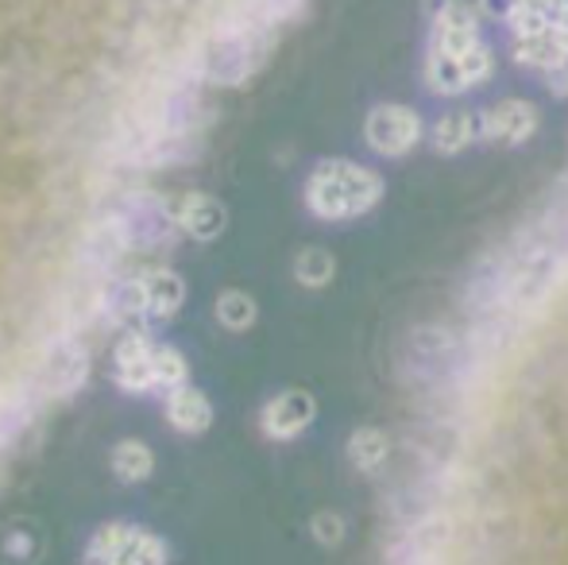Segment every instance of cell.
Instances as JSON below:
<instances>
[{
	"instance_id": "18",
	"label": "cell",
	"mask_w": 568,
	"mask_h": 565,
	"mask_svg": "<svg viewBox=\"0 0 568 565\" xmlns=\"http://www.w3.org/2000/svg\"><path fill=\"white\" fill-rule=\"evenodd\" d=\"M314 535H317V543H322V546H337L344 538V519H341V515H333V512H322L314 519Z\"/></svg>"
},
{
	"instance_id": "11",
	"label": "cell",
	"mask_w": 568,
	"mask_h": 565,
	"mask_svg": "<svg viewBox=\"0 0 568 565\" xmlns=\"http://www.w3.org/2000/svg\"><path fill=\"white\" fill-rule=\"evenodd\" d=\"M538 129V113L526 101H503L499 109L487 113V137L503 143H523L530 132Z\"/></svg>"
},
{
	"instance_id": "2",
	"label": "cell",
	"mask_w": 568,
	"mask_h": 565,
	"mask_svg": "<svg viewBox=\"0 0 568 565\" xmlns=\"http://www.w3.org/2000/svg\"><path fill=\"white\" fill-rule=\"evenodd\" d=\"M90 376V349L82 345V337L70 330H62L51 345L43 349L36 372H31V395L39 400H62V395H74L78 387Z\"/></svg>"
},
{
	"instance_id": "16",
	"label": "cell",
	"mask_w": 568,
	"mask_h": 565,
	"mask_svg": "<svg viewBox=\"0 0 568 565\" xmlns=\"http://www.w3.org/2000/svg\"><path fill=\"white\" fill-rule=\"evenodd\" d=\"M471 137H476V124H471V117H445L442 129H437V148H442V151H460V148H468Z\"/></svg>"
},
{
	"instance_id": "1",
	"label": "cell",
	"mask_w": 568,
	"mask_h": 565,
	"mask_svg": "<svg viewBox=\"0 0 568 565\" xmlns=\"http://www.w3.org/2000/svg\"><path fill=\"white\" fill-rule=\"evenodd\" d=\"M383 198V182L375 171L356 167L348 159H329L310 174L306 205L322 221H348L367 213Z\"/></svg>"
},
{
	"instance_id": "8",
	"label": "cell",
	"mask_w": 568,
	"mask_h": 565,
	"mask_svg": "<svg viewBox=\"0 0 568 565\" xmlns=\"http://www.w3.org/2000/svg\"><path fill=\"white\" fill-rule=\"evenodd\" d=\"M174 221H179V229H186L194 241H213V236L225 229L229 213H225V205H221L217 198L186 194L179 202V210H174Z\"/></svg>"
},
{
	"instance_id": "5",
	"label": "cell",
	"mask_w": 568,
	"mask_h": 565,
	"mask_svg": "<svg viewBox=\"0 0 568 565\" xmlns=\"http://www.w3.org/2000/svg\"><path fill=\"white\" fill-rule=\"evenodd\" d=\"M364 137L375 151H379V155H406V151L422 140V121H418L414 109L379 105L372 117H367Z\"/></svg>"
},
{
	"instance_id": "9",
	"label": "cell",
	"mask_w": 568,
	"mask_h": 565,
	"mask_svg": "<svg viewBox=\"0 0 568 565\" xmlns=\"http://www.w3.org/2000/svg\"><path fill=\"white\" fill-rule=\"evenodd\" d=\"M166 423L174 430H182V434H202V430H210L213 423V403L205 400V392H197V387H171V395H166Z\"/></svg>"
},
{
	"instance_id": "6",
	"label": "cell",
	"mask_w": 568,
	"mask_h": 565,
	"mask_svg": "<svg viewBox=\"0 0 568 565\" xmlns=\"http://www.w3.org/2000/svg\"><path fill=\"white\" fill-rule=\"evenodd\" d=\"M159 341H151L148 333L132 330L116 345V384L124 392H148L159 387Z\"/></svg>"
},
{
	"instance_id": "7",
	"label": "cell",
	"mask_w": 568,
	"mask_h": 565,
	"mask_svg": "<svg viewBox=\"0 0 568 565\" xmlns=\"http://www.w3.org/2000/svg\"><path fill=\"white\" fill-rule=\"evenodd\" d=\"M317 418V403L310 392H283L275 395V400L263 407L260 415V426L267 437H275V442H291V437H298L302 430Z\"/></svg>"
},
{
	"instance_id": "15",
	"label": "cell",
	"mask_w": 568,
	"mask_h": 565,
	"mask_svg": "<svg viewBox=\"0 0 568 565\" xmlns=\"http://www.w3.org/2000/svg\"><path fill=\"white\" fill-rule=\"evenodd\" d=\"M333 272H337V264L325 249H306L294 260V275H298L302 286H325L333 280Z\"/></svg>"
},
{
	"instance_id": "13",
	"label": "cell",
	"mask_w": 568,
	"mask_h": 565,
	"mask_svg": "<svg viewBox=\"0 0 568 565\" xmlns=\"http://www.w3.org/2000/svg\"><path fill=\"white\" fill-rule=\"evenodd\" d=\"M113 473L128 484L148 481V476L155 473V453L143 442H135V437H128V442H120L113 450Z\"/></svg>"
},
{
	"instance_id": "14",
	"label": "cell",
	"mask_w": 568,
	"mask_h": 565,
	"mask_svg": "<svg viewBox=\"0 0 568 565\" xmlns=\"http://www.w3.org/2000/svg\"><path fill=\"white\" fill-rule=\"evenodd\" d=\"M217 317H221V325L232 333L247 330V325L255 322V299L244 291H225L217 299Z\"/></svg>"
},
{
	"instance_id": "12",
	"label": "cell",
	"mask_w": 568,
	"mask_h": 565,
	"mask_svg": "<svg viewBox=\"0 0 568 565\" xmlns=\"http://www.w3.org/2000/svg\"><path fill=\"white\" fill-rule=\"evenodd\" d=\"M387 457H390V437L383 430H356L348 437V461L359 473H379Z\"/></svg>"
},
{
	"instance_id": "4",
	"label": "cell",
	"mask_w": 568,
	"mask_h": 565,
	"mask_svg": "<svg viewBox=\"0 0 568 565\" xmlns=\"http://www.w3.org/2000/svg\"><path fill=\"white\" fill-rule=\"evenodd\" d=\"M456 519L445 507H429L422 512L418 519L406 523V538H403V554L398 558H414V562H426V558H445L456 543Z\"/></svg>"
},
{
	"instance_id": "17",
	"label": "cell",
	"mask_w": 568,
	"mask_h": 565,
	"mask_svg": "<svg viewBox=\"0 0 568 565\" xmlns=\"http://www.w3.org/2000/svg\"><path fill=\"white\" fill-rule=\"evenodd\" d=\"M186 384V356L179 349L163 345L159 349V387H179Z\"/></svg>"
},
{
	"instance_id": "3",
	"label": "cell",
	"mask_w": 568,
	"mask_h": 565,
	"mask_svg": "<svg viewBox=\"0 0 568 565\" xmlns=\"http://www.w3.org/2000/svg\"><path fill=\"white\" fill-rule=\"evenodd\" d=\"M85 558L90 562H166V546L155 535L140 527H128V523H109L85 546Z\"/></svg>"
},
{
	"instance_id": "10",
	"label": "cell",
	"mask_w": 568,
	"mask_h": 565,
	"mask_svg": "<svg viewBox=\"0 0 568 565\" xmlns=\"http://www.w3.org/2000/svg\"><path fill=\"white\" fill-rule=\"evenodd\" d=\"M140 286H143V302H148L151 325L166 322V317L182 306V299H186L182 280L174 272H163V268H159V272H140Z\"/></svg>"
}]
</instances>
